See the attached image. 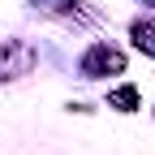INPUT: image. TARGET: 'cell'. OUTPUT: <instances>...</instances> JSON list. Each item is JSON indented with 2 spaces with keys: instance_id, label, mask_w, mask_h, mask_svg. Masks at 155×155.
Wrapping results in <instances>:
<instances>
[{
  "instance_id": "6da1fadb",
  "label": "cell",
  "mask_w": 155,
  "mask_h": 155,
  "mask_svg": "<svg viewBox=\"0 0 155 155\" xmlns=\"http://www.w3.org/2000/svg\"><path fill=\"white\" fill-rule=\"evenodd\" d=\"M86 73H104V69H121V52H108V48H95L86 61H82Z\"/></svg>"
},
{
  "instance_id": "7a4b0ae2",
  "label": "cell",
  "mask_w": 155,
  "mask_h": 155,
  "mask_svg": "<svg viewBox=\"0 0 155 155\" xmlns=\"http://www.w3.org/2000/svg\"><path fill=\"white\" fill-rule=\"evenodd\" d=\"M134 43L147 48V52H155V26L151 22H138V26H134Z\"/></svg>"
},
{
  "instance_id": "3957f363",
  "label": "cell",
  "mask_w": 155,
  "mask_h": 155,
  "mask_svg": "<svg viewBox=\"0 0 155 155\" xmlns=\"http://www.w3.org/2000/svg\"><path fill=\"white\" fill-rule=\"evenodd\" d=\"M134 104H138V91H134V86H121L112 95V108H121V112H134Z\"/></svg>"
}]
</instances>
